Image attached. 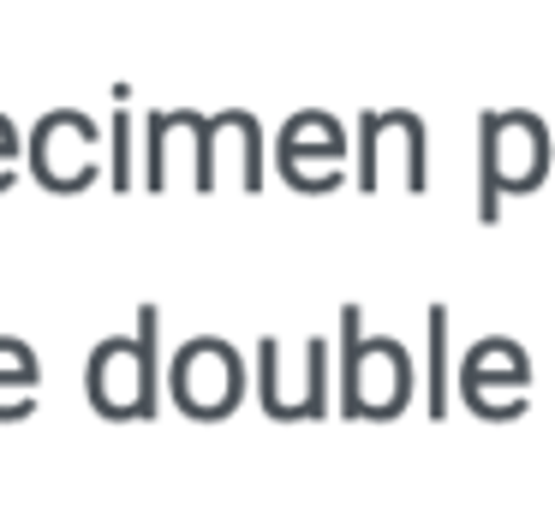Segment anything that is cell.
Returning <instances> with one entry per match:
<instances>
[{"mask_svg":"<svg viewBox=\"0 0 555 531\" xmlns=\"http://www.w3.org/2000/svg\"><path fill=\"white\" fill-rule=\"evenodd\" d=\"M168 371H173V400L192 418H221L240 400V383H245L233 347H221V340H185Z\"/></svg>","mask_w":555,"mask_h":531,"instance_id":"3957f363","label":"cell"},{"mask_svg":"<svg viewBox=\"0 0 555 531\" xmlns=\"http://www.w3.org/2000/svg\"><path fill=\"white\" fill-rule=\"evenodd\" d=\"M18 132H13V120H7V114H0V192H7V185H13V156H18Z\"/></svg>","mask_w":555,"mask_h":531,"instance_id":"5b68a950","label":"cell"},{"mask_svg":"<svg viewBox=\"0 0 555 531\" xmlns=\"http://www.w3.org/2000/svg\"><path fill=\"white\" fill-rule=\"evenodd\" d=\"M85 394L102 418H150L156 412V311H144V335H114L90 347Z\"/></svg>","mask_w":555,"mask_h":531,"instance_id":"6da1fadb","label":"cell"},{"mask_svg":"<svg viewBox=\"0 0 555 531\" xmlns=\"http://www.w3.org/2000/svg\"><path fill=\"white\" fill-rule=\"evenodd\" d=\"M37 388H42V364L30 352V340L0 335V418L18 424L37 412Z\"/></svg>","mask_w":555,"mask_h":531,"instance_id":"277c9868","label":"cell"},{"mask_svg":"<svg viewBox=\"0 0 555 531\" xmlns=\"http://www.w3.org/2000/svg\"><path fill=\"white\" fill-rule=\"evenodd\" d=\"M30 173H37L42 192H85L90 180H96V126H90V114L78 108H54L37 120V132H30Z\"/></svg>","mask_w":555,"mask_h":531,"instance_id":"7a4b0ae2","label":"cell"}]
</instances>
